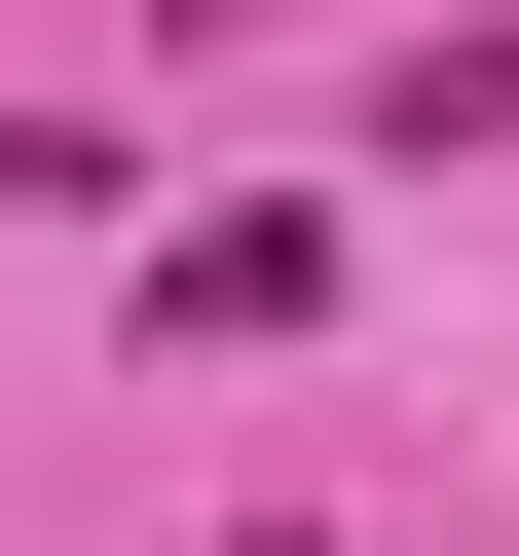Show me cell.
Listing matches in <instances>:
<instances>
[{"instance_id":"1","label":"cell","mask_w":519,"mask_h":556,"mask_svg":"<svg viewBox=\"0 0 519 556\" xmlns=\"http://www.w3.org/2000/svg\"><path fill=\"white\" fill-rule=\"evenodd\" d=\"M298 298H334V223H298V186H260V223H149V334H298Z\"/></svg>"}]
</instances>
